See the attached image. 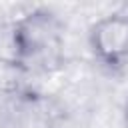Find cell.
Wrapping results in <instances>:
<instances>
[{
  "label": "cell",
  "mask_w": 128,
  "mask_h": 128,
  "mask_svg": "<svg viewBox=\"0 0 128 128\" xmlns=\"http://www.w3.org/2000/svg\"><path fill=\"white\" fill-rule=\"evenodd\" d=\"M24 48V72H48L62 62L64 26L48 8H34L16 18Z\"/></svg>",
  "instance_id": "1"
},
{
  "label": "cell",
  "mask_w": 128,
  "mask_h": 128,
  "mask_svg": "<svg viewBox=\"0 0 128 128\" xmlns=\"http://www.w3.org/2000/svg\"><path fill=\"white\" fill-rule=\"evenodd\" d=\"M88 44L92 54L108 68L128 62V12H114L90 26Z\"/></svg>",
  "instance_id": "2"
},
{
  "label": "cell",
  "mask_w": 128,
  "mask_h": 128,
  "mask_svg": "<svg viewBox=\"0 0 128 128\" xmlns=\"http://www.w3.org/2000/svg\"><path fill=\"white\" fill-rule=\"evenodd\" d=\"M54 112L38 94H16L6 114V128H52Z\"/></svg>",
  "instance_id": "3"
},
{
  "label": "cell",
  "mask_w": 128,
  "mask_h": 128,
  "mask_svg": "<svg viewBox=\"0 0 128 128\" xmlns=\"http://www.w3.org/2000/svg\"><path fill=\"white\" fill-rule=\"evenodd\" d=\"M0 64L22 70L24 48H22L20 28L16 20L0 22Z\"/></svg>",
  "instance_id": "4"
},
{
  "label": "cell",
  "mask_w": 128,
  "mask_h": 128,
  "mask_svg": "<svg viewBox=\"0 0 128 128\" xmlns=\"http://www.w3.org/2000/svg\"><path fill=\"white\" fill-rule=\"evenodd\" d=\"M124 124L128 128V96H126V102H124Z\"/></svg>",
  "instance_id": "5"
},
{
  "label": "cell",
  "mask_w": 128,
  "mask_h": 128,
  "mask_svg": "<svg viewBox=\"0 0 128 128\" xmlns=\"http://www.w3.org/2000/svg\"><path fill=\"white\" fill-rule=\"evenodd\" d=\"M126 12H128V6H126Z\"/></svg>",
  "instance_id": "6"
}]
</instances>
